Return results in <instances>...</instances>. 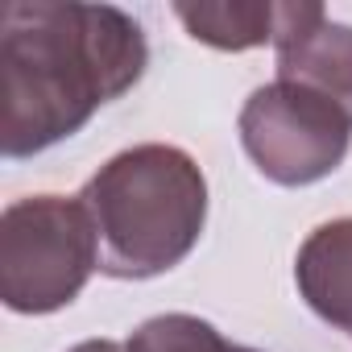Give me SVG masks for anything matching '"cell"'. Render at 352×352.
I'll return each instance as SVG.
<instances>
[{
  "instance_id": "8",
  "label": "cell",
  "mask_w": 352,
  "mask_h": 352,
  "mask_svg": "<svg viewBox=\"0 0 352 352\" xmlns=\"http://www.w3.org/2000/svg\"><path fill=\"white\" fill-rule=\"evenodd\" d=\"M124 352H257V348H245V344H232L224 340L208 319L199 315H187V311H170V315H153L145 319Z\"/></svg>"
},
{
  "instance_id": "2",
  "label": "cell",
  "mask_w": 352,
  "mask_h": 352,
  "mask_svg": "<svg viewBox=\"0 0 352 352\" xmlns=\"http://www.w3.org/2000/svg\"><path fill=\"white\" fill-rule=\"evenodd\" d=\"M79 204L96 228L100 274L145 282L183 265L208 224V179L199 162L179 149L145 141L108 157Z\"/></svg>"
},
{
  "instance_id": "1",
  "label": "cell",
  "mask_w": 352,
  "mask_h": 352,
  "mask_svg": "<svg viewBox=\"0 0 352 352\" xmlns=\"http://www.w3.org/2000/svg\"><path fill=\"white\" fill-rule=\"evenodd\" d=\"M149 42L116 5L21 0L0 17V149L34 157L141 83Z\"/></svg>"
},
{
  "instance_id": "9",
  "label": "cell",
  "mask_w": 352,
  "mask_h": 352,
  "mask_svg": "<svg viewBox=\"0 0 352 352\" xmlns=\"http://www.w3.org/2000/svg\"><path fill=\"white\" fill-rule=\"evenodd\" d=\"M71 352H124V344H116V340H83Z\"/></svg>"
},
{
  "instance_id": "4",
  "label": "cell",
  "mask_w": 352,
  "mask_h": 352,
  "mask_svg": "<svg viewBox=\"0 0 352 352\" xmlns=\"http://www.w3.org/2000/svg\"><path fill=\"white\" fill-rule=\"evenodd\" d=\"M241 145L278 187H311L348 157L352 120L298 83H265L241 108Z\"/></svg>"
},
{
  "instance_id": "6",
  "label": "cell",
  "mask_w": 352,
  "mask_h": 352,
  "mask_svg": "<svg viewBox=\"0 0 352 352\" xmlns=\"http://www.w3.org/2000/svg\"><path fill=\"white\" fill-rule=\"evenodd\" d=\"M278 54V79L298 83L323 100H331L352 120V25L323 17L298 38H286L274 46Z\"/></svg>"
},
{
  "instance_id": "3",
  "label": "cell",
  "mask_w": 352,
  "mask_h": 352,
  "mask_svg": "<svg viewBox=\"0 0 352 352\" xmlns=\"http://www.w3.org/2000/svg\"><path fill=\"white\" fill-rule=\"evenodd\" d=\"M96 270V228L79 195H25L0 212V302L9 311L54 315Z\"/></svg>"
},
{
  "instance_id": "7",
  "label": "cell",
  "mask_w": 352,
  "mask_h": 352,
  "mask_svg": "<svg viewBox=\"0 0 352 352\" xmlns=\"http://www.w3.org/2000/svg\"><path fill=\"white\" fill-rule=\"evenodd\" d=\"M174 17L195 42L241 54L278 42L282 0H199V5H174Z\"/></svg>"
},
{
  "instance_id": "5",
  "label": "cell",
  "mask_w": 352,
  "mask_h": 352,
  "mask_svg": "<svg viewBox=\"0 0 352 352\" xmlns=\"http://www.w3.org/2000/svg\"><path fill=\"white\" fill-rule=\"evenodd\" d=\"M294 282L323 323L352 336V216L319 224L298 245Z\"/></svg>"
}]
</instances>
